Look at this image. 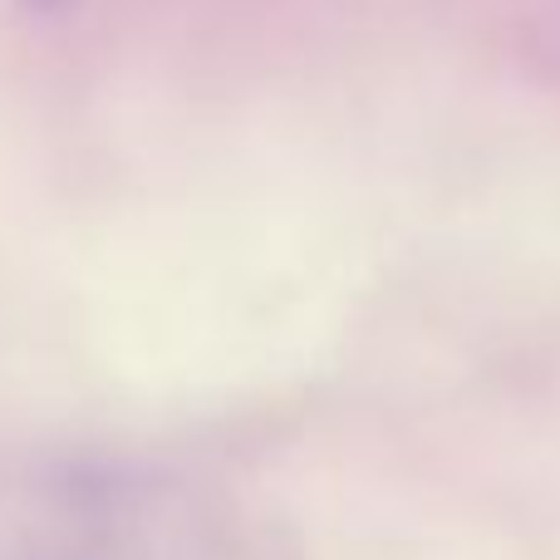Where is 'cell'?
I'll use <instances>...</instances> for the list:
<instances>
[]
</instances>
